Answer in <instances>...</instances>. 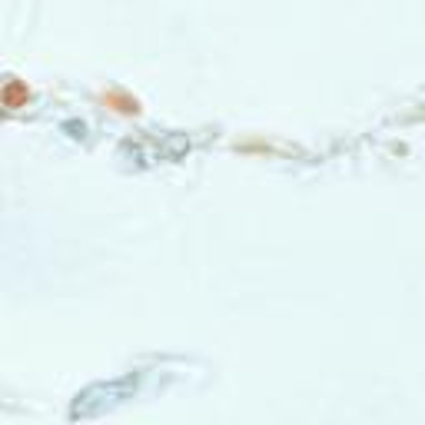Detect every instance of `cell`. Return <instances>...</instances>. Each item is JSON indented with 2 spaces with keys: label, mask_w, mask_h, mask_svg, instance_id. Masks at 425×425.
<instances>
[{
  "label": "cell",
  "mask_w": 425,
  "mask_h": 425,
  "mask_svg": "<svg viewBox=\"0 0 425 425\" xmlns=\"http://www.w3.org/2000/svg\"><path fill=\"white\" fill-rule=\"evenodd\" d=\"M103 103H107L113 113H123V116L140 113V103L133 100L130 93H123V90H107V93H103Z\"/></svg>",
  "instance_id": "cell-1"
},
{
  "label": "cell",
  "mask_w": 425,
  "mask_h": 425,
  "mask_svg": "<svg viewBox=\"0 0 425 425\" xmlns=\"http://www.w3.org/2000/svg\"><path fill=\"white\" fill-rule=\"evenodd\" d=\"M27 100H30V90L24 83H17V80H7V87H4V107L13 113V110H20Z\"/></svg>",
  "instance_id": "cell-2"
}]
</instances>
